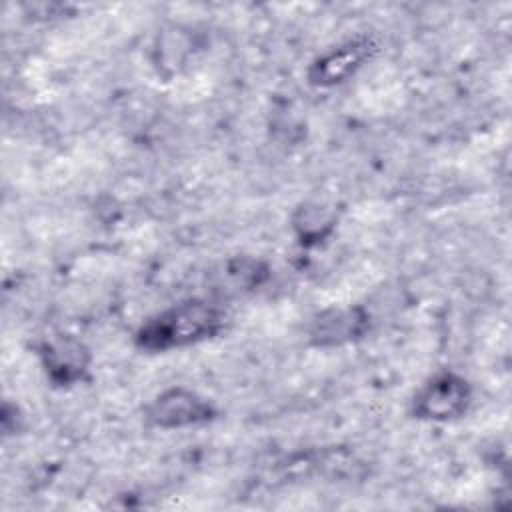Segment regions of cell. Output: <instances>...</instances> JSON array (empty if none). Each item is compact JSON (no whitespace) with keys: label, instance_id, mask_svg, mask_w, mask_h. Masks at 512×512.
<instances>
[{"label":"cell","instance_id":"cell-4","mask_svg":"<svg viewBox=\"0 0 512 512\" xmlns=\"http://www.w3.org/2000/svg\"><path fill=\"white\" fill-rule=\"evenodd\" d=\"M374 46L370 38L348 40L330 52L322 54L308 68V80L314 86H334L350 78L372 54Z\"/></svg>","mask_w":512,"mask_h":512},{"label":"cell","instance_id":"cell-5","mask_svg":"<svg viewBox=\"0 0 512 512\" xmlns=\"http://www.w3.org/2000/svg\"><path fill=\"white\" fill-rule=\"evenodd\" d=\"M40 358L48 378L58 386H70L82 380L90 364L88 348L72 336H58L44 342Z\"/></svg>","mask_w":512,"mask_h":512},{"label":"cell","instance_id":"cell-3","mask_svg":"<svg viewBox=\"0 0 512 512\" xmlns=\"http://www.w3.org/2000/svg\"><path fill=\"white\" fill-rule=\"evenodd\" d=\"M216 414L214 406L184 386L168 388L160 392L148 406H146V420L164 430L172 428H186L198 426L212 420Z\"/></svg>","mask_w":512,"mask_h":512},{"label":"cell","instance_id":"cell-6","mask_svg":"<svg viewBox=\"0 0 512 512\" xmlns=\"http://www.w3.org/2000/svg\"><path fill=\"white\" fill-rule=\"evenodd\" d=\"M366 328L368 314L362 308H328L312 320L310 338L316 346H338L360 338Z\"/></svg>","mask_w":512,"mask_h":512},{"label":"cell","instance_id":"cell-1","mask_svg":"<svg viewBox=\"0 0 512 512\" xmlns=\"http://www.w3.org/2000/svg\"><path fill=\"white\" fill-rule=\"evenodd\" d=\"M224 328V312L202 298L178 302L150 316L136 330V346L146 352H168L216 336Z\"/></svg>","mask_w":512,"mask_h":512},{"label":"cell","instance_id":"cell-2","mask_svg":"<svg viewBox=\"0 0 512 512\" xmlns=\"http://www.w3.org/2000/svg\"><path fill=\"white\" fill-rule=\"evenodd\" d=\"M470 398V384L462 376L454 372H440L416 392L412 410L418 418L444 422L462 416L470 404Z\"/></svg>","mask_w":512,"mask_h":512}]
</instances>
